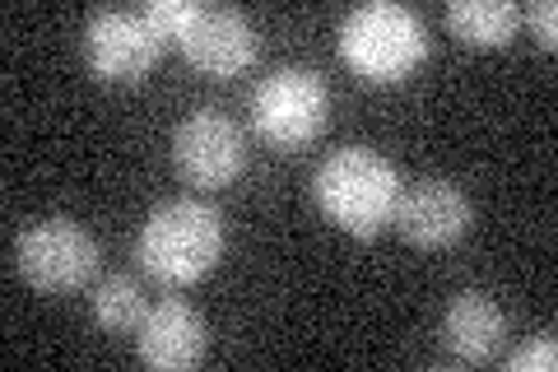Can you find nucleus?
Instances as JSON below:
<instances>
[{"label":"nucleus","instance_id":"nucleus-9","mask_svg":"<svg viewBox=\"0 0 558 372\" xmlns=\"http://www.w3.org/2000/svg\"><path fill=\"white\" fill-rule=\"evenodd\" d=\"M178 43L209 75H238L256 61V28L233 5H191Z\"/></svg>","mask_w":558,"mask_h":372},{"label":"nucleus","instance_id":"nucleus-5","mask_svg":"<svg viewBox=\"0 0 558 372\" xmlns=\"http://www.w3.org/2000/svg\"><path fill=\"white\" fill-rule=\"evenodd\" d=\"M14 265H20V275L33 289L65 293V289H80L84 279L98 271V242L84 233L75 219L51 215V219L28 224L20 233V242H14Z\"/></svg>","mask_w":558,"mask_h":372},{"label":"nucleus","instance_id":"nucleus-10","mask_svg":"<svg viewBox=\"0 0 558 372\" xmlns=\"http://www.w3.org/2000/svg\"><path fill=\"white\" fill-rule=\"evenodd\" d=\"M140 359L149 368H191L205 359L209 349V326L196 308H186L182 298H163L159 308L145 312V322L135 326Z\"/></svg>","mask_w":558,"mask_h":372},{"label":"nucleus","instance_id":"nucleus-12","mask_svg":"<svg viewBox=\"0 0 558 372\" xmlns=\"http://www.w3.org/2000/svg\"><path fill=\"white\" fill-rule=\"evenodd\" d=\"M517 20H521V10L512 0H451L447 5V28L465 43H480V47L508 43Z\"/></svg>","mask_w":558,"mask_h":372},{"label":"nucleus","instance_id":"nucleus-3","mask_svg":"<svg viewBox=\"0 0 558 372\" xmlns=\"http://www.w3.org/2000/svg\"><path fill=\"white\" fill-rule=\"evenodd\" d=\"M428 33L418 14L396 0H373L344 14L340 24V57L368 80H400L424 61Z\"/></svg>","mask_w":558,"mask_h":372},{"label":"nucleus","instance_id":"nucleus-7","mask_svg":"<svg viewBox=\"0 0 558 372\" xmlns=\"http://www.w3.org/2000/svg\"><path fill=\"white\" fill-rule=\"evenodd\" d=\"M163 33L145 10H94L84 24V57L102 80H140L159 61Z\"/></svg>","mask_w":558,"mask_h":372},{"label":"nucleus","instance_id":"nucleus-8","mask_svg":"<svg viewBox=\"0 0 558 372\" xmlns=\"http://www.w3.org/2000/svg\"><path fill=\"white\" fill-rule=\"evenodd\" d=\"M470 215L475 209H470V196L457 182H447V177H418V182L400 187L391 224L418 247H447L470 228Z\"/></svg>","mask_w":558,"mask_h":372},{"label":"nucleus","instance_id":"nucleus-13","mask_svg":"<svg viewBox=\"0 0 558 372\" xmlns=\"http://www.w3.org/2000/svg\"><path fill=\"white\" fill-rule=\"evenodd\" d=\"M145 293L131 275H108L102 285L94 289V322L102 331H135L145 322Z\"/></svg>","mask_w":558,"mask_h":372},{"label":"nucleus","instance_id":"nucleus-4","mask_svg":"<svg viewBox=\"0 0 558 372\" xmlns=\"http://www.w3.org/2000/svg\"><path fill=\"white\" fill-rule=\"evenodd\" d=\"M330 112V88L317 70L307 65H284L266 75L252 94V127L270 140V145H303L326 127Z\"/></svg>","mask_w":558,"mask_h":372},{"label":"nucleus","instance_id":"nucleus-2","mask_svg":"<svg viewBox=\"0 0 558 372\" xmlns=\"http://www.w3.org/2000/svg\"><path fill=\"white\" fill-rule=\"evenodd\" d=\"M312 196L330 219L349 233L368 238L381 224H391V209L400 196V177L391 158H381L368 145H344L322 158V168L312 172Z\"/></svg>","mask_w":558,"mask_h":372},{"label":"nucleus","instance_id":"nucleus-11","mask_svg":"<svg viewBox=\"0 0 558 372\" xmlns=\"http://www.w3.org/2000/svg\"><path fill=\"white\" fill-rule=\"evenodd\" d=\"M502 335H508V312H502L484 289H461L451 298V308L442 316V345H447L451 359H461V363L494 359Z\"/></svg>","mask_w":558,"mask_h":372},{"label":"nucleus","instance_id":"nucleus-6","mask_svg":"<svg viewBox=\"0 0 558 372\" xmlns=\"http://www.w3.org/2000/svg\"><path fill=\"white\" fill-rule=\"evenodd\" d=\"M172 164L186 182L196 187H223L233 182L247 164V140L233 117H223L215 108H201L178 121L172 131Z\"/></svg>","mask_w":558,"mask_h":372},{"label":"nucleus","instance_id":"nucleus-14","mask_svg":"<svg viewBox=\"0 0 558 372\" xmlns=\"http://www.w3.org/2000/svg\"><path fill=\"white\" fill-rule=\"evenodd\" d=\"M145 14H149V24L163 33V43H168V38L178 43V33H182V24H186L191 5H186V0H149Z\"/></svg>","mask_w":558,"mask_h":372},{"label":"nucleus","instance_id":"nucleus-15","mask_svg":"<svg viewBox=\"0 0 558 372\" xmlns=\"http://www.w3.org/2000/svg\"><path fill=\"white\" fill-rule=\"evenodd\" d=\"M558 363V345H554V335H539V340L531 345H521L508 353V368L512 372H526V368H554Z\"/></svg>","mask_w":558,"mask_h":372},{"label":"nucleus","instance_id":"nucleus-1","mask_svg":"<svg viewBox=\"0 0 558 372\" xmlns=\"http://www.w3.org/2000/svg\"><path fill=\"white\" fill-rule=\"evenodd\" d=\"M219 252H223V215L196 196L154 205L135 238L140 265L154 279H163V285H191V279H201L219 261Z\"/></svg>","mask_w":558,"mask_h":372},{"label":"nucleus","instance_id":"nucleus-16","mask_svg":"<svg viewBox=\"0 0 558 372\" xmlns=\"http://www.w3.org/2000/svg\"><path fill=\"white\" fill-rule=\"evenodd\" d=\"M526 20H531V28L539 33V43H545V47L558 43V5H554V0H531Z\"/></svg>","mask_w":558,"mask_h":372}]
</instances>
